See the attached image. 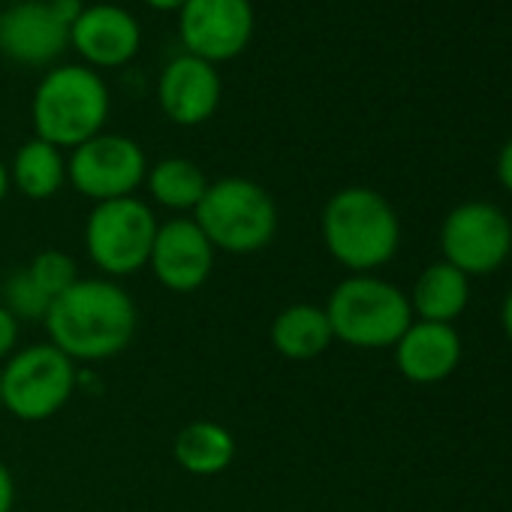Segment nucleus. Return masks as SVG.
<instances>
[{"instance_id":"1","label":"nucleus","mask_w":512,"mask_h":512,"mask_svg":"<svg viewBox=\"0 0 512 512\" xmlns=\"http://www.w3.org/2000/svg\"><path fill=\"white\" fill-rule=\"evenodd\" d=\"M49 344L67 359L106 362L124 353L139 326L133 296L109 278H79L64 296H58L43 320Z\"/></svg>"},{"instance_id":"2","label":"nucleus","mask_w":512,"mask_h":512,"mask_svg":"<svg viewBox=\"0 0 512 512\" xmlns=\"http://www.w3.org/2000/svg\"><path fill=\"white\" fill-rule=\"evenodd\" d=\"M320 232L329 256L350 275H374L401 244V220L392 202L371 187H344L329 196Z\"/></svg>"},{"instance_id":"3","label":"nucleus","mask_w":512,"mask_h":512,"mask_svg":"<svg viewBox=\"0 0 512 512\" xmlns=\"http://www.w3.org/2000/svg\"><path fill=\"white\" fill-rule=\"evenodd\" d=\"M112 97L103 76L85 64L52 67L34 91L31 118L37 139L55 148H79L103 133Z\"/></svg>"},{"instance_id":"4","label":"nucleus","mask_w":512,"mask_h":512,"mask_svg":"<svg viewBox=\"0 0 512 512\" xmlns=\"http://www.w3.org/2000/svg\"><path fill=\"white\" fill-rule=\"evenodd\" d=\"M193 220L214 250L250 256L275 241L281 214L275 196L263 184L229 175L220 181H208V190L199 199Z\"/></svg>"},{"instance_id":"5","label":"nucleus","mask_w":512,"mask_h":512,"mask_svg":"<svg viewBox=\"0 0 512 512\" xmlns=\"http://www.w3.org/2000/svg\"><path fill=\"white\" fill-rule=\"evenodd\" d=\"M326 317L335 341L356 350H389L413 323L407 293L377 275L344 278L326 302Z\"/></svg>"},{"instance_id":"6","label":"nucleus","mask_w":512,"mask_h":512,"mask_svg":"<svg viewBox=\"0 0 512 512\" xmlns=\"http://www.w3.org/2000/svg\"><path fill=\"white\" fill-rule=\"evenodd\" d=\"M79 389V365L58 347L31 344L0 365V404L19 422H46Z\"/></svg>"},{"instance_id":"7","label":"nucleus","mask_w":512,"mask_h":512,"mask_svg":"<svg viewBox=\"0 0 512 512\" xmlns=\"http://www.w3.org/2000/svg\"><path fill=\"white\" fill-rule=\"evenodd\" d=\"M157 226V214L139 196L97 202L85 220V250L100 278L121 281L148 269Z\"/></svg>"},{"instance_id":"8","label":"nucleus","mask_w":512,"mask_h":512,"mask_svg":"<svg viewBox=\"0 0 512 512\" xmlns=\"http://www.w3.org/2000/svg\"><path fill=\"white\" fill-rule=\"evenodd\" d=\"M443 260L467 278L497 272L512 250V223L491 202H461L440 226Z\"/></svg>"},{"instance_id":"9","label":"nucleus","mask_w":512,"mask_h":512,"mask_svg":"<svg viewBox=\"0 0 512 512\" xmlns=\"http://www.w3.org/2000/svg\"><path fill=\"white\" fill-rule=\"evenodd\" d=\"M145 175L148 160L142 145L121 133H100L73 148L67 157V181L94 205L136 196V190L145 184Z\"/></svg>"},{"instance_id":"10","label":"nucleus","mask_w":512,"mask_h":512,"mask_svg":"<svg viewBox=\"0 0 512 512\" xmlns=\"http://www.w3.org/2000/svg\"><path fill=\"white\" fill-rule=\"evenodd\" d=\"M253 22L250 0H187L178 10V37L187 55L217 67L247 49Z\"/></svg>"},{"instance_id":"11","label":"nucleus","mask_w":512,"mask_h":512,"mask_svg":"<svg viewBox=\"0 0 512 512\" xmlns=\"http://www.w3.org/2000/svg\"><path fill=\"white\" fill-rule=\"evenodd\" d=\"M217 250L193 217H172L157 226L148 269L169 293H196L214 272Z\"/></svg>"},{"instance_id":"12","label":"nucleus","mask_w":512,"mask_h":512,"mask_svg":"<svg viewBox=\"0 0 512 512\" xmlns=\"http://www.w3.org/2000/svg\"><path fill=\"white\" fill-rule=\"evenodd\" d=\"M220 97L223 82L217 67L187 52L172 58L157 79L160 112L178 127H199L214 118V112L220 109Z\"/></svg>"},{"instance_id":"13","label":"nucleus","mask_w":512,"mask_h":512,"mask_svg":"<svg viewBox=\"0 0 512 512\" xmlns=\"http://www.w3.org/2000/svg\"><path fill=\"white\" fill-rule=\"evenodd\" d=\"M70 46L91 70H115L130 64L142 46V28L124 7L94 4L70 28Z\"/></svg>"},{"instance_id":"14","label":"nucleus","mask_w":512,"mask_h":512,"mask_svg":"<svg viewBox=\"0 0 512 512\" xmlns=\"http://www.w3.org/2000/svg\"><path fill=\"white\" fill-rule=\"evenodd\" d=\"M70 46V31L52 16L49 0H19L0 13V55L22 67H49Z\"/></svg>"},{"instance_id":"15","label":"nucleus","mask_w":512,"mask_h":512,"mask_svg":"<svg viewBox=\"0 0 512 512\" xmlns=\"http://www.w3.org/2000/svg\"><path fill=\"white\" fill-rule=\"evenodd\" d=\"M392 350H395V365L404 380L431 386V383L446 380L458 368L461 335L455 332V326H446V323L413 320Z\"/></svg>"},{"instance_id":"16","label":"nucleus","mask_w":512,"mask_h":512,"mask_svg":"<svg viewBox=\"0 0 512 512\" xmlns=\"http://www.w3.org/2000/svg\"><path fill=\"white\" fill-rule=\"evenodd\" d=\"M269 341L278 350V356L290 362H308V359L323 356L332 347L335 335H332L326 308L311 305V302H296L278 311L269 329Z\"/></svg>"},{"instance_id":"17","label":"nucleus","mask_w":512,"mask_h":512,"mask_svg":"<svg viewBox=\"0 0 512 512\" xmlns=\"http://www.w3.org/2000/svg\"><path fill=\"white\" fill-rule=\"evenodd\" d=\"M407 299H410V311L416 320L452 326L467 311L470 278L458 272L455 266H449L446 260H440L416 278Z\"/></svg>"},{"instance_id":"18","label":"nucleus","mask_w":512,"mask_h":512,"mask_svg":"<svg viewBox=\"0 0 512 512\" xmlns=\"http://www.w3.org/2000/svg\"><path fill=\"white\" fill-rule=\"evenodd\" d=\"M235 437L214 419L187 422L172 440L175 464L190 476H217L235 461Z\"/></svg>"},{"instance_id":"19","label":"nucleus","mask_w":512,"mask_h":512,"mask_svg":"<svg viewBox=\"0 0 512 512\" xmlns=\"http://www.w3.org/2000/svg\"><path fill=\"white\" fill-rule=\"evenodd\" d=\"M10 169V187H16L22 196L34 199V202H46L52 196L61 193V187L67 184V157L61 148L43 142V139H28Z\"/></svg>"},{"instance_id":"20","label":"nucleus","mask_w":512,"mask_h":512,"mask_svg":"<svg viewBox=\"0 0 512 512\" xmlns=\"http://www.w3.org/2000/svg\"><path fill=\"white\" fill-rule=\"evenodd\" d=\"M145 187L151 193V199L169 211H175L178 217H187V211H196L199 199L208 190V178L205 172L187 160V157H166L160 163H154L145 175Z\"/></svg>"},{"instance_id":"21","label":"nucleus","mask_w":512,"mask_h":512,"mask_svg":"<svg viewBox=\"0 0 512 512\" xmlns=\"http://www.w3.org/2000/svg\"><path fill=\"white\" fill-rule=\"evenodd\" d=\"M31 281L37 284V290L55 302L58 296H64L76 281H79V266L76 260L67 253V250H58V247H49V250H40L34 260L25 266Z\"/></svg>"},{"instance_id":"22","label":"nucleus","mask_w":512,"mask_h":512,"mask_svg":"<svg viewBox=\"0 0 512 512\" xmlns=\"http://www.w3.org/2000/svg\"><path fill=\"white\" fill-rule=\"evenodd\" d=\"M0 305H4L19 323H43L52 308V302L37 290L25 266L16 269L4 281V287H0Z\"/></svg>"},{"instance_id":"23","label":"nucleus","mask_w":512,"mask_h":512,"mask_svg":"<svg viewBox=\"0 0 512 512\" xmlns=\"http://www.w3.org/2000/svg\"><path fill=\"white\" fill-rule=\"evenodd\" d=\"M19 338H22V323L0 305V365L19 350Z\"/></svg>"},{"instance_id":"24","label":"nucleus","mask_w":512,"mask_h":512,"mask_svg":"<svg viewBox=\"0 0 512 512\" xmlns=\"http://www.w3.org/2000/svg\"><path fill=\"white\" fill-rule=\"evenodd\" d=\"M49 10H52V16L70 31L73 28V22L82 16V10H85V4L82 0H49Z\"/></svg>"},{"instance_id":"25","label":"nucleus","mask_w":512,"mask_h":512,"mask_svg":"<svg viewBox=\"0 0 512 512\" xmlns=\"http://www.w3.org/2000/svg\"><path fill=\"white\" fill-rule=\"evenodd\" d=\"M16 506V479L13 470L0 461V512H13Z\"/></svg>"},{"instance_id":"26","label":"nucleus","mask_w":512,"mask_h":512,"mask_svg":"<svg viewBox=\"0 0 512 512\" xmlns=\"http://www.w3.org/2000/svg\"><path fill=\"white\" fill-rule=\"evenodd\" d=\"M497 178H500V184L512 193V139L500 148V157H497Z\"/></svg>"},{"instance_id":"27","label":"nucleus","mask_w":512,"mask_h":512,"mask_svg":"<svg viewBox=\"0 0 512 512\" xmlns=\"http://www.w3.org/2000/svg\"><path fill=\"white\" fill-rule=\"evenodd\" d=\"M145 4L151 10H157V13H178L187 4V0H145Z\"/></svg>"},{"instance_id":"28","label":"nucleus","mask_w":512,"mask_h":512,"mask_svg":"<svg viewBox=\"0 0 512 512\" xmlns=\"http://www.w3.org/2000/svg\"><path fill=\"white\" fill-rule=\"evenodd\" d=\"M500 317H503V332H506V338H509V344H512V290L506 293V299H503V311H500Z\"/></svg>"},{"instance_id":"29","label":"nucleus","mask_w":512,"mask_h":512,"mask_svg":"<svg viewBox=\"0 0 512 512\" xmlns=\"http://www.w3.org/2000/svg\"><path fill=\"white\" fill-rule=\"evenodd\" d=\"M7 193H10V169L4 160H0V202L7 199Z\"/></svg>"},{"instance_id":"30","label":"nucleus","mask_w":512,"mask_h":512,"mask_svg":"<svg viewBox=\"0 0 512 512\" xmlns=\"http://www.w3.org/2000/svg\"><path fill=\"white\" fill-rule=\"evenodd\" d=\"M0 410H4V404H0Z\"/></svg>"}]
</instances>
